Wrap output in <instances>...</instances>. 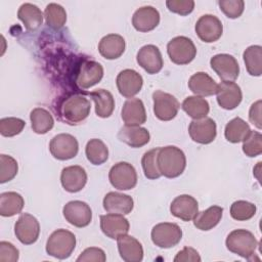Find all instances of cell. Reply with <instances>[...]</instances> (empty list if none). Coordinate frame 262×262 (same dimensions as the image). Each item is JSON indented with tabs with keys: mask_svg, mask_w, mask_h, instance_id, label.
<instances>
[{
	"mask_svg": "<svg viewBox=\"0 0 262 262\" xmlns=\"http://www.w3.org/2000/svg\"><path fill=\"white\" fill-rule=\"evenodd\" d=\"M90 110L91 103L85 96L70 94L60 99L56 113L60 121L70 125H77L88 118Z\"/></svg>",
	"mask_w": 262,
	"mask_h": 262,
	"instance_id": "cell-1",
	"label": "cell"
},
{
	"mask_svg": "<svg viewBox=\"0 0 262 262\" xmlns=\"http://www.w3.org/2000/svg\"><path fill=\"white\" fill-rule=\"evenodd\" d=\"M160 173L167 178L180 176L186 167V158L182 149L174 145L160 147L157 156Z\"/></svg>",
	"mask_w": 262,
	"mask_h": 262,
	"instance_id": "cell-2",
	"label": "cell"
},
{
	"mask_svg": "<svg viewBox=\"0 0 262 262\" xmlns=\"http://www.w3.org/2000/svg\"><path fill=\"white\" fill-rule=\"evenodd\" d=\"M225 245L227 250L231 253L251 260V257L255 254L258 242L251 231L246 229H235L227 235Z\"/></svg>",
	"mask_w": 262,
	"mask_h": 262,
	"instance_id": "cell-3",
	"label": "cell"
},
{
	"mask_svg": "<svg viewBox=\"0 0 262 262\" xmlns=\"http://www.w3.org/2000/svg\"><path fill=\"white\" fill-rule=\"evenodd\" d=\"M76 247V236L67 229L53 231L46 242V252L48 255L63 260L69 258Z\"/></svg>",
	"mask_w": 262,
	"mask_h": 262,
	"instance_id": "cell-4",
	"label": "cell"
},
{
	"mask_svg": "<svg viewBox=\"0 0 262 262\" xmlns=\"http://www.w3.org/2000/svg\"><path fill=\"white\" fill-rule=\"evenodd\" d=\"M167 53L170 60L176 64H187L196 55V48L193 42L185 36H177L167 44Z\"/></svg>",
	"mask_w": 262,
	"mask_h": 262,
	"instance_id": "cell-5",
	"label": "cell"
},
{
	"mask_svg": "<svg viewBox=\"0 0 262 262\" xmlns=\"http://www.w3.org/2000/svg\"><path fill=\"white\" fill-rule=\"evenodd\" d=\"M150 236L157 247L169 249L179 244L182 238V229L176 223L163 222L152 227Z\"/></svg>",
	"mask_w": 262,
	"mask_h": 262,
	"instance_id": "cell-6",
	"label": "cell"
},
{
	"mask_svg": "<svg viewBox=\"0 0 262 262\" xmlns=\"http://www.w3.org/2000/svg\"><path fill=\"white\" fill-rule=\"evenodd\" d=\"M108 179L115 188L119 190H129L134 188L137 184V173L131 164L119 162L111 168Z\"/></svg>",
	"mask_w": 262,
	"mask_h": 262,
	"instance_id": "cell-7",
	"label": "cell"
},
{
	"mask_svg": "<svg viewBox=\"0 0 262 262\" xmlns=\"http://www.w3.org/2000/svg\"><path fill=\"white\" fill-rule=\"evenodd\" d=\"M49 150L54 159L67 161L75 158L79 151V143L76 137L68 133L55 135L49 143Z\"/></svg>",
	"mask_w": 262,
	"mask_h": 262,
	"instance_id": "cell-8",
	"label": "cell"
},
{
	"mask_svg": "<svg viewBox=\"0 0 262 262\" xmlns=\"http://www.w3.org/2000/svg\"><path fill=\"white\" fill-rule=\"evenodd\" d=\"M154 114L161 121H171L179 111L180 104L175 96L162 90L152 93Z\"/></svg>",
	"mask_w": 262,
	"mask_h": 262,
	"instance_id": "cell-9",
	"label": "cell"
},
{
	"mask_svg": "<svg viewBox=\"0 0 262 262\" xmlns=\"http://www.w3.org/2000/svg\"><path fill=\"white\" fill-rule=\"evenodd\" d=\"M62 214L70 224L79 228L88 226L92 220L90 206L82 201H71L67 203L63 206Z\"/></svg>",
	"mask_w": 262,
	"mask_h": 262,
	"instance_id": "cell-10",
	"label": "cell"
},
{
	"mask_svg": "<svg viewBox=\"0 0 262 262\" xmlns=\"http://www.w3.org/2000/svg\"><path fill=\"white\" fill-rule=\"evenodd\" d=\"M14 233L17 239L24 245L36 243L40 234L38 219L29 213H23L14 224Z\"/></svg>",
	"mask_w": 262,
	"mask_h": 262,
	"instance_id": "cell-11",
	"label": "cell"
},
{
	"mask_svg": "<svg viewBox=\"0 0 262 262\" xmlns=\"http://www.w3.org/2000/svg\"><path fill=\"white\" fill-rule=\"evenodd\" d=\"M188 133L194 142L209 144L216 138L217 126L213 119L205 117L192 120L188 126Z\"/></svg>",
	"mask_w": 262,
	"mask_h": 262,
	"instance_id": "cell-12",
	"label": "cell"
},
{
	"mask_svg": "<svg viewBox=\"0 0 262 262\" xmlns=\"http://www.w3.org/2000/svg\"><path fill=\"white\" fill-rule=\"evenodd\" d=\"M195 33L198 37L206 43L217 41L223 33L221 20L213 14L202 15L195 24Z\"/></svg>",
	"mask_w": 262,
	"mask_h": 262,
	"instance_id": "cell-13",
	"label": "cell"
},
{
	"mask_svg": "<svg viewBox=\"0 0 262 262\" xmlns=\"http://www.w3.org/2000/svg\"><path fill=\"white\" fill-rule=\"evenodd\" d=\"M212 70L222 81H234L239 75V66L235 57L230 54L220 53L210 59Z\"/></svg>",
	"mask_w": 262,
	"mask_h": 262,
	"instance_id": "cell-14",
	"label": "cell"
},
{
	"mask_svg": "<svg viewBox=\"0 0 262 262\" xmlns=\"http://www.w3.org/2000/svg\"><path fill=\"white\" fill-rule=\"evenodd\" d=\"M117 88L121 95L126 98H132L142 88L143 79L139 73L132 69L121 71L116 79Z\"/></svg>",
	"mask_w": 262,
	"mask_h": 262,
	"instance_id": "cell-15",
	"label": "cell"
},
{
	"mask_svg": "<svg viewBox=\"0 0 262 262\" xmlns=\"http://www.w3.org/2000/svg\"><path fill=\"white\" fill-rule=\"evenodd\" d=\"M217 102L224 110H234L243 99L241 87L233 81H223L217 86Z\"/></svg>",
	"mask_w": 262,
	"mask_h": 262,
	"instance_id": "cell-16",
	"label": "cell"
},
{
	"mask_svg": "<svg viewBox=\"0 0 262 262\" xmlns=\"http://www.w3.org/2000/svg\"><path fill=\"white\" fill-rule=\"evenodd\" d=\"M103 77L102 66L94 60H85L79 67L76 83L82 89H88L97 83Z\"/></svg>",
	"mask_w": 262,
	"mask_h": 262,
	"instance_id": "cell-17",
	"label": "cell"
},
{
	"mask_svg": "<svg viewBox=\"0 0 262 262\" xmlns=\"http://www.w3.org/2000/svg\"><path fill=\"white\" fill-rule=\"evenodd\" d=\"M136 60L138 64L150 75L159 73L164 64L160 49L151 44L144 45L138 50Z\"/></svg>",
	"mask_w": 262,
	"mask_h": 262,
	"instance_id": "cell-18",
	"label": "cell"
},
{
	"mask_svg": "<svg viewBox=\"0 0 262 262\" xmlns=\"http://www.w3.org/2000/svg\"><path fill=\"white\" fill-rule=\"evenodd\" d=\"M129 228V221L122 214L108 213L100 216V229L112 239H117L120 236L127 234Z\"/></svg>",
	"mask_w": 262,
	"mask_h": 262,
	"instance_id": "cell-19",
	"label": "cell"
},
{
	"mask_svg": "<svg viewBox=\"0 0 262 262\" xmlns=\"http://www.w3.org/2000/svg\"><path fill=\"white\" fill-rule=\"evenodd\" d=\"M87 182V173L81 166H69L62 169L60 174V183L64 190L69 192H78L84 188Z\"/></svg>",
	"mask_w": 262,
	"mask_h": 262,
	"instance_id": "cell-20",
	"label": "cell"
},
{
	"mask_svg": "<svg viewBox=\"0 0 262 262\" xmlns=\"http://www.w3.org/2000/svg\"><path fill=\"white\" fill-rule=\"evenodd\" d=\"M171 214L183 221H190L199 212L198 201L189 194L176 196L170 205Z\"/></svg>",
	"mask_w": 262,
	"mask_h": 262,
	"instance_id": "cell-21",
	"label": "cell"
},
{
	"mask_svg": "<svg viewBox=\"0 0 262 262\" xmlns=\"http://www.w3.org/2000/svg\"><path fill=\"white\" fill-rule=\"evenodd\" d=\"M121 117L125 125L140 126L146 121V112L144 104L139 98L127 99L122 107Z\"/></svg>",
	"mask_w": 262,
	"mask_h": 262,
	"instance_id": "cell-22",
	"label": "cell"
},
{
	"mask_svg": "<svg viewBox=\"0 0 262 262\" xmlns=\"http://www.w3.org/2000/svg\"><path fill=\"white\" fill-rule=\"evenodd\" d=\"M160 13L152 6H142L138 8L132 16V25L138 32H149L158 27Z\"/></svg>",
	"mask_w": 262,
	"mask_h": 262,
	"instance_id": "cell-23",
	"label": "cell"
},
{
	"mask_svg": "<svg viewBox=\"0 0 262 262\" xmlns=\"http://www.w3.org/2000/svg\"><path fill=\"white\" fill-rule=\"evenodd\" d=\"M102 205L103 209L107 213L127 215L133 210L134 202L133 199L128 194L110 191L104 195Z\"/></svg>",
	"mask_w": 262,
	"mask_h": 262,
	"instance_id": "cell-24",
	"label": "cell"
},
{
	"mask_svg": "<svg viewBox=\"0 0 262 262\" xmlns=\"http://www.w3.org/2000/svg\"><path fill=\"white\" fill-rule=\"evenodd\" d=\"M118 251L121 258L126 262H140L143 259V248L138 239L124 234L117 238Z\"/></svg>",
	"mask_w": 262,
	"mask_h": 262,
	"instance_id": "cell-25",
	"label": "cell"
},
{
	"mask_svg": "<svg viewBox=\"0 0 262 262\" xmlns=\"http://www.w3.org/2000/svg\"><path fill=\"white\" fill-rule=\"evenodd\" d=\"M118 138L127 145L137 148L149 142L150 134L148 130L143 127L125 125L118 132Z\"/></svg>",
	"mask_w": 262,
	"mask_h": 262,
	"instance_id": "cell-26",
	"label": "cell"
},
{
	"mask_svg": "<svg viewBox=\"0 0 262 262\" xmlns=\"http://www.w3.org/2000/svg\"><path fill=\"white\" fill-rule=\"evenodd\" d=\"M125 47L126 43L121 35L108 34L99 41L98 51L106 59H117L124 53Z\"/></svg>",
	"mask_w": 262,
	"mask_h": 262,
	"instance_id": "cell-27",
	"label": "cell"
},
{
	"mask_svg": "<svg viewBox=\"0 0 262 262\" xmlns=\"http://www.w3.org/2000/svg\"><path fill=\"white\" fill-rule=\"evenodd\" d=\"M218 84L205 72L193 74L188 80V88L196 96H211L216 94Z\"/></svg>",
	"mask_w": 262,
	"mask_h": 262,
	"instance_id": "cell-28",
	"label": "cell"
},
{
	"mask_svg": "<svg viewBox=\"0 0 262 262\" xmlns=\"http://www.w3.org/2000/svg\"><path fill=\"white\" fill-rule=\"evenodd\" d=\"M18 19L24 24L27 31H36L43 23V13L41 9L32 3H24L17 11Z\"/></svg>",
	"mask_w": 262,
	"mask_h": 262,
	"instance_id": "cell-29",
	"label": "cell"
},
{
	"mask_svg": "<svg viewBox=\"0 0 262 262\" xmlns=\"http://www.w3.org/2000/svg\"><path fill=\"white\" fill-rule=\"evenodd\" d=\"M223 208L219 206H211L205 211L198 212L193 218V225L203 231L213 229L221 220Z\"/></svg>",
	"mask_w": 262,
	"mask_h": 262,
	"instance_id": "cell-30",
	"label": "cell"
},
{
	"mask_svg": "<svg viewBox=\"0 0 262 262\" xmlns=\"http://www.w3.org/2000/svg\"><path fill=\"white\" fill-rule=\"evenodd\" d=\"M90 98L95 103V114L99 118H108L115 108L113 94L105 89H96L89 93Z\"/></svg>",
	"mask_w": 262,
	"mask_h": 262,
	"instance_id": "cell-31",
	"label": "cell"
},
{
	"mask_svg": "<svg viewBox=\"0 0 262 262\" xmlns=\"http://www.w3.org/2000/svg\"><path fill=\"white\" fill-rule=\"evenodd\" d=\"M24 198L15 191H6L0 194V215L12 217L19 214L24 208Z\"/></svg>",
	"mask_w": 262,
	"mask_h": 262,
	"instance_id": "cell-32",
	"label": "cell"
},
{
	"mask_svg": "<svg viewBox=\"0 0 262 262\" xmlns=\"http://www.w3.org/2000/svg\"><path fill=\"white\" fill-rule=\"evenodd\" d=\"M31 126L35 133L46 134L53 128L54 120L52 115L43 107H35L30 114Z\"/></svg>",
	"mask_w": 262,
	"mask_h": 262,
	"instance_id": "cell-33",
	"label": "cell"
},
{
	"mask_svg": "<svg viewBox=\"0 0 262 262\" xmlns=\"http://www.w3.org/2000/svg\"><path fill=\"white\" fill-rule=\"evenodd\" d=\"M249 124L242 118L236 117L230 120L224 129V136L227 141L231 143H238L243 141L250 133Z\"/></svg>",
	"mask_w": 262,
	"mask_h": 262,
	"instance_id": "cell-34",
	"label": "cell"
},
{
	"mask_svg": "<svg viewBox=\"0 0 262 262\" xmlns=\"http://www.w3.org/2000/svg\"><path fill=\"white\" fill-rule=\"evenodd\" d=\"M181 107L193 120L205 118L210 112L209 102L205 98L196 95L186 97L183 100Z\"/></svg>",
	"mask_w": 262,
	"mask_h": 262,
	"instance_id": "cell-35",
	"label": "cell"
},
{
	"mask_svg": "<svg viewBox=\"0 0 262 262\" xmlns=\"http://www.w3.org/2000/svg\"><path fill=\"white\" fill-rule=\"evenodd\" d=\"M246 69L251 76L259 77L262 74V47L260 45L249 46L243 54Z\"/></svg>",
	"mask_w": 262,
	"mask_h": 262,
	"instance_id": "cell-36",
	"label": "cell"
},
{
	"mask_svg": "<svg viewBox=\"0 0 262 262\" xmlns=\"http://www.w3.org/2000/svg\"><path fill=\"white\" fill-rule=\"evenodd\" d=\"M85 155L87 160L92 165H101L106 162L108 158V149L104 142L100 139H90L85 147Z\"/></svg>",
	"mask_w": 262,
	"mask_h": 262,
	"instance_id": "cell-37",
	"label": "cell"
},
{
	"mask_svg": "<svg viewBox=\"0 0 262 262\" xmlns=\"http://www.w3.org/2000/svg\"><path fill=\"white\" fill-rule=\"evenodd\" d=\"M46 25L53 30L61 29L67 21V12L64 8L57 3H49L44 10Z\"/></svg>",
	"mask_w": 262,
	"mask_h": 262,
	"instance_id": "cell-38",
	"label": "cell"
},
{
	"mask_svg": "<svg viewBox=\"0 0 262 262\" xmlns=\"http://www.w3.org/2000/svg\"><path fill=\"white\" fill-rule=\"evenodd\" d=\"M159 148L160 147L147 150L146 152H144L141 159V166H142L144 176L150 180L158 179L162 176L157 164V156H158Z\"/></svg>",
	"mask_w": 262,
	"mask_h": 262,
	"instance_id": "cell-39",
	"label": "cell"
},
{
	"mask_svg": "<svg viewBox=\"0 0 262 262\" xmlns=\"http://www.w3.org/2000/svg\"><path fill=\"white\" fill-rule=\"evenodd\" d=\"M256 206L248 201H235L230 206V216L237 221H247L256 214Z\"/></svg>",
	"mask_w": 262,
	"mask_h": 262,
	"instance_id": "cell-40",
	"label": "cell"
},
{
	"mask_svg": "<svg viewBox=\"0 0 262 262\" xmlns=\"http://www.w3.org/2000/svg\"><path fill=\"white\" fill-rule=\"evenodd\" d=\"M243 151L250 158H255L262 154V135L257 131H250L243 140Z\"/></svg>",
	"mask_w": 262,
	"mask_h": 262,
	"instance_id": "cell-41",
	"label": "cell"
},
{
	"mask_svg": "<svg viewBox=\"0 0 262 262\" xmlns=\"http://www.w3.org/2000/svg\"><path fill=\"white\" fill-rule=\"evenodd\" d=\"M18 171V165L14 158L7 155H0V183L12 180Z\"/></svg>",
	"mask_w": 262,
	"mask_h": 262,
	"instance_id": "cell-42",
	"label": "cell"
},
{
	"mask_svg": "<svg viewBox=\"0 0 262 262\" xmlns=\"http://www.w3.org/2000/svg\"><path fill=\"white\" fill-rule=\"evenodd\" d=\"M25 126V121L19 118H2L0 120V134L4 137H12L19 134L24 130Z\"/></svg>",
	"mask_w": 262,
	"mask_h": 262,
	"instance_id": "cell-43",
	"label": "cell"
},
{
	"mask_svg": "<svg viewBox=\"0 0 262 262\" xmlns=\"http://www.w3.org/2000/svg\"><path fill=\"white\" fill-rule=\"evenodd\" d=\"M220 10L229 18L239 17L245 9L243 0H220L218 1Z\"/></svg>",
	"mask_w": 262,
	"mask_h": 262,
	"instance_id": "cell-44",
	"label": "cell"
},
{
	"mask_svg": "<svg viewBox=\"0 0 262 262\" xmlns=\"http://www.w3.org/2000/svg\"><path fill=\"white\" fill-rule=\"evenodd\" d=\"M167 8L177 14L187 15L192 12L194 8V1L192 0H167Z\"/></svg>",
	"mask_w": 262,
	"mask_h": 262,
	"instance_id": "cell-45",
	"label": "cell"
},
{
	"mask_svg": "<svg viewBox=\"0 0 262 262\" xmlns=\"http://www.w3.org/2000/svg\"><path fill=\"white\" fill-rule=\"evenodd\" d=\"M105 260L106 256L104 251L96 247L85 249L77 258V262H104Z\"/></svg>",
	"mask_w": 262,
	"mask_h": 262,
	"instance_id": "cell-46",
	"label": "cell"
},
{
	"mask_svg": "<svg viewBox=\"0 0 262 262\" xmlns=\"http://www.w3.org/2000/svg\"><path fill=\"white\" fill-rule=\"evenodd\" d=\"M19 257L18 250L11 244L5 241L0 242V261L1 262H16Z\"/></svg>",
	"mask_w": 262,
	"mask_h": 262,
	"instance_id": "cell-47",
	"label": "cell"
},
{
	"mask_svg": "<svg viewBox=\"0 0 262 262\" xmlns=\"http://www.w3.org/2000/svg\"><path fill=\"white\" fill-rule=\"evenodd\" d=\"M201 256L198 251L190 247H185L177 253L174 262H200Z\"/></svg>",
	"mask_w": 262,
	"mask_h": 262,
	"instance_id": "cell-48",
	"label": "cell"
},
{
	"mask_svg": "<svg viewBox=\"0 0 262 262\" xmlns=\"http://www.w3.org/2000/svg\"><path fill=\"white\" fill-rule=\"evenodd\" d=\"M249 120L250 122L258 129L262 128L261 124V100L254 102L249 111Z\"/></svg>",
	"mask_w": 262,
	"mask_h": 262,
	"instance_id": "cell-49",
	"label": "cell"
}]
</instances>
